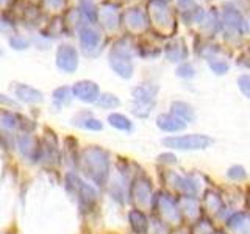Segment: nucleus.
<instances>
[{
	"label": "nucleus",
	"mask_w": 250,
	"mask_h": 234,
	"mask_svg": "<svg viewBox=\"0 0 250 234\" xmlns=\"http://www.w3.org/2000/svg\"><path fill=\"white\" fill-rule=\"evenodd\" d=\"M161 189L177 195H191V197H202L209 184V179L197 170L180 172L175 169H161Z\"/></svg>",
	"instance_id": "obj_1"
},
{
	"label": "nucleus",
	"mask_w": 250,
	"mask_h": 234,
	"mask_svg": "<svg viewBox=\"0 0 250 234\" xmlns=\"http://www.w3.org/2000/svg\"><path fill=\"white\" fill-rule=\"evenodd\" d=\"M78 166L82 172L96 187H106L111 176V158L109 152L99 145L86 147L78 155Z\"/></svg>",
	"instance_id": "obj_2"
},
{
	"label": "nucleus",
	"mask_w": 250,
	"mask_h": 234,
	"mask_svg": "<svg viewBox=\"0 0 250 234\" xmlns=\"http://www.w3.org/2000/svg\"><path fill=\"white\" fill-rule=\"evenodd\" d=\"M214 137L205 133H180V135L164 136L161 139V145L166 150L175 153H192V152H205L214 145Z\"/></svg>",
	"instance_id": "obj_3"
},
{
	"label": "nucleus",
	"mask_w": 250,
	"mask_h": 234,
	"mask_svg": "<svg viewBox=\"0 0 250 234\" xmlns=\"http://www.w3.org/2000/svg\"><path fill=\"white\" fill-rule=\"evenodd\" d=\"M150 215L158 218L163 223L169 225L172 230L183 225L182 214H180L178 208V197L164 189H158L155 192Z\"/></svg>",
	"instance_id": "obj_4"
},
{
	"label": "nucleus",
	"mask_w": 250,
	"mask_h": 234,
	"mask_svg": "<svg viewBox=\"0 0 250 234\" xmlns=\"http://www.w3.org/2000/svg\"><path fill=\"white\" fill-rule=\"evenodd\" d=\"M160 86L155 83H139L131 88L130 111L136 119H148L156 106Z\"/></svg>",
	"instance_id": "obj_5"
},
{
	"label": "nucleus",
	"mask_w": 250,
	"mask_h": 234,
	"mask_svg": "<svg viewBox=\"0 0 250 234\" xmlns=\"http://www.w3.org/2000/svg\"><path fill=\"white\" fill-rule=\"evenodd\" d=\"M156 189L153 187V181L144 170H138L130 183L128 203L131 208H136L146 213H150Z\"/></svg>",
	"instance_id": "obj_6"
},
{
	"label": "nucleus",
	"mask_w": 250,
	"mask_h": 234,
	"mask_svg": "<svg viewBox=\"0 0 250 234\" xmlns=\"http://www.w3.org/2000/svg\"><path fill=\"white\" fill-rule=\"evenodd\" d=\"M108 64L113 72L124 80H130L133 77L135 62H133V47L128 39L122 38L113 44L108 53Z\"/></svg>",
	"instance_id": "obj_7"
},
{
	"label": "nucleus",
	"mask_w": 250,
	"mask_h": 234,
	"mask_svg": "<svg viewBox=\"0 0 250 234\" xmlns=\"http://www.w3.org/2000/svg\"><path fill=\"white\" fill-rule=\"evenodd\" d=\"M66 187L67 191L77 198V203L83 213H89L96 208L99 201V192L97 187L92 183L86 181L75 172H69L66 175Z\"/></svg>",
	"instance_id": "obj_8"
},
{
	"label": "nucleus",
	"mask_w": 250,
	"mask_h": 234,
	"mask_svg": "<svg viewBox=\"0 0 250 234\" xmlns=\"http://www.w3.org/2000/svg\"><path fill=\"white\" fill-rule=\"evenodd\" d=\"M200 200H202L203 215L208 217L209 220H213L219 228H221V225L224 223L227 215L230 214V209L225 203L222 191L217 189V187L209 186L208 189L203 192Z\"/></svg>",
	"instance_id": "obj_9"
},
{
	"label": "nucleus",
	"mask_w": 250,
	"mask_h": 234,
	"mask_svg": "<svg viewBox=\"0 0 250 234\" xmlns=\"http://www.w3.org/2000/svg\"><path fill=\"white\" fill-rule=\"evenodd\" d=\"M77 38H78V47H80V52L83 55L91 58L100 55L102 45H104V35L97 28V25L86 22L77 31Z\"/></svg>",
	"instance_id": "obj_10"
},
{
	"label": "nucleus",
	"mask_w": 250,
	"mask_h": 234,
	"mask_svg": "<svg viewBox=\"0 0 250 234\" xmlns=\"http://www.w3.org/2000/svg\"><path fill=\"white\" fill-rule=\"evenodd\" d=\"M55 66L62 74H75L80 66V52L70 42H60L55 50Z\"/></svg>",
	"instance_id": "obj_11"
},
{
	"label": "nucleus",
	"mask_w": 250,
	"mask_h": 234,
	"mask_svg": "<svg viewBox=\"0 0 250 234\" xmlns=\"http://www.w3.org/2000/svg\"><path fill=\"white\" fill-rule=\"evenodd\" d=\"M221 228L227 234H250V209L242 208L231 211Z\"/></svg>",
	"instance_id": "obj_12"
},
{
	"label": "nucleus",
	"mask_w": 250,
	"mask_h": 234,
	"mask_svg": "<svg viewBox=\"0 0 250 234\" xmlns=\"http://www.w3.org/2000/svg\"><path fill=\"white\" fill-rule=\"evenodd\" d=\"M178 208L182 214L183 225L191 226L197 220H200L203 215L202 200L199 197H191V195H180L178 197Z\"/></svg>",
	"instance_id": "obj_13"
},
{
	"label": "nucleus",
	"mask_w": 250,
	"mask_h": 234,
	"mask_svg": "<svg viewBox=\"0 0 250 234\" xmlns=\"http://www.w3.org/2000/svg\"><path fill=\"white\" fill-rule=\"evenodd\" d=\"M31 120H27L25 117L14 111L8 109H0V131L2 133H31L33 127H28Z\"/></svg>",
	"instance_id": "obj_14"
},
{
	"label": "nucleus",
	"mask_w": 250,
	"mask_h": 234,
	"mask_svg": "<svg viewBox=\"0 0 250 234\" xmlns=\"http://www.w3.org/2000/svg\"><path fill=\"white\" fill-rule=\"evenodd\" d=\"M70 88H72L74 98L83 101L86 105H96L102 94L99 84L92 80H80L74 83Z\"/></svg>",
	"instance_id": "obj_15"
},
{
	"label": "nucleus",
	"mask_w": 250,
	"mask_h": 234,
	"mask_svg": "<svg viewBox=\"0 0 250 234\" xmlns=\"http://www.w3.org/2000/svg\"><path fill=\"white\" fill-rule=\"evenodd\" d=\"M148 18L160 28H169L172 23V13L166 0H150L148 2Z\"/></svg>",
	"instance_id": "obj_16"
},
{
	"label": "nucleus",
	"mask_w": 250,
	"mask_h": 234,
	"mask_svg": "<svg viewBox=\"0 0 250 234\" xmlns=\"http://www.w3.org/2000/svg\"><path fill=\"white\" fill-rule=\"evenodd\" d=\"M155 125L156 128L160 131L166 133V136H170V135H180V133H185L188 130V125L186 122H183L182 119H178L177 116H174L172 113H160L156 116L155 119Z\"/></svg>",
	"instance_id": "obj_17"
},
{
	"label": "nucleus",
	"mask_w": 250,
	"mask_h": 234,
	"mask_svg": "<svg viewBox=\"0 0 250 234\" xmlns=\"http://www.w3.org/2000/svg\"><path fill=\"white\" fill-rule=\"evenodd\" d=\"M11 92L16 101L19 100L25 105H38L44 101V94L39 89L33 88V86L25 84V83H13Z\"/></svg>",
	"instance_id": "obj_18"
},
{
	"label": "nucleus",
	"mask_w": 250,
	"mask_h": 234,
	"mask_svg": "<svg viewBox=\"0 0 250 234\" xmlns=\"http://www.w3.org/2000/svg\"><path fill=\"white\" fill-rule=\"evenodd\" d=\"M14 140L19 153L27 161L30 159L31 162H35L39 159V140L31 133H19Z\"/></svg>",
	"instance_id": "obj_19"
},
{
	"label": "nucleus",
	"mask_w": 250,
	"mask_h": 234,
	"mask_svg": "<svg viewBox=\"0 0 250 234\" xmlns=\"http://www.w3.org/2000/svg\"><path fill=\"white\" fill-rule=\"evenodd\" d=\"M97 23H100V27L104 28L108 33H113L117 28L121 27V14L117 11L116 5L105 3L99 6V19Z\"/></svg>",
	"instance_id": "obj_20"
},
{
	"label": "nucleus",
	"mask_w": 250,
	"mask_h": 234,
	"mask_svg": "<svg viewBox=\"0 0 250 234\" xmlns=\"http://www.w3.org/2000/svg\"><path fill=\"white\" fill-rule=\"evenodd\" d=\"M60 158L61 156H60L55 133H49V135H45L41 140H39V159L49 162V164H58Z\"/></svg>",
	"instance_id": "obj_21"
},
{
	"label": "nucleus",
	"mask_w": 250,
	"mask_h": 234,
	"mask_svg": "<svg viewBox=\"0 0 250 234\" xmlns=\"http://www.w3.org/2000/svg\"><path fill=\"white\" fill-rule=\"evenodd\" d=\"M70 125H74V127L80 128V130L94 131V133L104 130V122H102L99 117L94 116L89 109H82V111H78L72 119H70Z\"/></svg>",
	"instance_id": "obj_22"
},
{
	"label": "nucleus",
	"mask_w": 250,
	"mask_h": 234,
	"mask_svg": "<svg viewBox=\"0 0 250 234\" xmlns=\"http://www.w3.org/2000/svg\"><path fill=\"white\" fill-rule=\"evenodd\" d=\"M127 220L133 234H148L150 228V215L146 211L131 208L127 214Z\"/></svg>",
	"instance_id": "obj_23"
},
{
	"label": "nucleus",
	"mask_w": 250,
	"mask_h": 234,
	"mask_svg": "<svg viewBox=\"0 0 250 234\" xmlns=\"http://www.w3.org/2000/svg\"><path fill=\"white\" fill-rule=\"evenodd\" d=\"M169 113L177 116L178 119H182L188 125L194 123L197 120V113H195V108L189 103V101L185 100H174L169 105Z\"/></svg>",
	"instance_id": "obj_24"
},
{
	"label": "nucleus",
	"mask_w": 250,
	"mask_h": 234,
	"mask_svg": "<svg viewBox=\"0 0 250 234\" xmlns=\"http://www.w3.org/2000/svg\"><path fill=\"white\" fill-rule=\"evenodd\" d=\"M124 22L130 31H143L147 27V14L141 8H130L124 14Z\"/></svg>",
	"instance_id": "obj_25"
},
{
	"label": "nucleus",
	"mask_w": 250,
	"mask_h": 234,
	"mask_svg": "<svg viewBox=\"0 0 250 234\" xmlns=\"http://www.w3.org/2000/svg\"><path fill=\"white\" fill-rule=\"evenodd\" d=\"M224 23L225 27L231 30V31H238V33H242V31H247V23L242 18V14L233 6H225L224 10Z\"/></svg>",
	"instance_id": "obj_26"
},
{
	"label": "nucleus",
	"mask_w": 250,
	"mask_h": 234,
	"mask_svg": "<svg viewBox=\"0 0 250 234\" xmlns=\"http://www.w3.org/2000/svg\"><path fill=\"white\" fill-rule=\"evenodd\" d=\"M106 122L111 128H114L116 131H121V133H130L135 131V123L130 119L128 116H125L122 113H117V111H113L109 113L108 117H106Z\"/></svg>",
	"instance_id": "obj_27"
},
{
	"label": "nucleus",
	"mask_w": 250,
	"mask_h": 234,
	"mask_svg": "<svg viewBox=\"0 0 250 234\" xmlns=\"http://www.w3.org/2000/svg\"><path fill=\"white\" fill-rule=\"evenodd\" d=\"M164 55H166L167 61L175 62V64H180V62L186 61L188 58V49L183 41L180 39H175V41H170L166 49H164Z\"/></svg>",
	"instance_id": "obj_28"
},
{
	"label": "nucleus",
	"mask_w": 250,
	"mask_h": 234,
	"mask_svg": "<svg viewBox=\"0 0 250 234\" xmlns=\"http://www.w3.org/2000/svg\"><path fill=\"white\" fill-rule=\"evenodd\" d=\"M205 58H207V62H208V66H209V69H211V72H213L214 75L222 77V75H227V74H229V70H230V62L227 61L225 58H221V57H219L216 50H209V52L205 55Z\"/></svg>",
	"instance_id": "obj_29"
},
{
	"label": "nucleus",
	"mask_w": 250,
	"mask_h": 234,
	"mask_svg": "<svg viewBox=\"0 0 250 234\" xmlns=\"http://www.w3.org/2000/svg\"><path fill=\"white\" fill-rule=\"evenodd\" d=\"M225 179L230 184L242 186L244 183H247L249 172H247L246 166H242V164H238V162L231 164V166H229V167H227V170H225Z\"/></svg>",
	"instance_id": "obj_30"
},
{
	"label": "nucleus",
	"mask_w": 250,
	"mask_h": 234,
	"mask_svg": "<svg viewBox=\"0 0 250 234\" xmlns=\"http://www.w3.org/2000/svg\"><path fill=\"white\" fill-rule=\"evenodd\" d=\"M78 11L83 16V19L88 23H94L97 25L99 19V6L94 3V0H78Z\"/></svg>",
	"instance_id": "obj_31"
},
{
	"label": "nucleus",
	"mask_w": 250,
	"mask_h": 234,
	"mask_svg": "<svg viewBox=\"0 0 250 234\" xmlns=\"http://www.w3.org/2000/svg\"><path fill=\"white\" fill-rule=\"evenodd\" d=\"M52 100H53V103L57 105V108L69 106L74 100L72 88H70V86H66V84L55 88L52 92Z\"/></svg>",
	"instance_id": "obj_32"
},
{
	"label": "nucleus",
	"mask_w": 250,
	"mask_h": 234,
	"mask_svg": "<svg viewBox=\"0 0 250 234\" xmlns=\"http://www.w3.org/2000/svg\"><path fill=\"white\" fill-rule=\"evenodd\" d=\"M39 6L44 14L60 16L69 8V0H39Z\"/></svg>",
	"instance_id": "obj_33"
},
{
	"label": "nucleus",
	"mask_w": 250,
	"mask_h": 234,
	"mask_svg": "<svg viewBox=\"0 0 250 234\" xmlns=\"http://www.w3.org/2000/svg\"><path fill=\"white\" fill-rule=\"evenodd\" d=\"M183 6V19L188 22V23H192V22H200L202 18H203V11L202 8L195 5L192 0H183L182 3H180Z\"/></svg>",
	"instance_id": "obj_34"
},
{
	"label": "nucleus",
	"mask_w": 250,
	"mask_h": 234,
	"mask_svg": "<svg viewBox=\"0 0 250 234\" xmlns=\"http://www.w3.org/2000/svg\"><path fill=\"white\" fill-rule=\"evenodd\" d=\"M96 105L100 109H105V111H111L113 113L114 109H117V108L122 105V101L113 92H102Z\"/></svg>",
	"instance_id": "obj_35"
},
{
	"label": "nucleus",
	"mask_w": 250,
	"mask_h": 234,
	"mask_svg": "<svg viewBox=\"0 0 250 234\" xmlns=\"http://www.w3.org/2000/svg\"><path fill=\"white\" fill-rule=\"evenodd\" d=\"M217 230H219V226L213 220H209L208 217H202L200 220H197L189 226L191 234H214Z\"/></svg>",
	"instance_id": "obj_36"
},
{
	"label": "nucleus",
	"mask_w": 250,
	"mask_h": 234,
	"mask_svg": "<svg viewBox=\"0 0 250 234\" xmlns=\"http://www.w3.org/2000/svg\"><path fill=\"white\" fill-rule=\"evenodd\" d=\"M8 45L16 52H23L31 47V38H28L25 35H21L16 31V33L8 36Z\"/></svg>",
	"instance_id": "obj_37"
},
{
	"label": "nucleus",
	"mask_w": 250,
	"mask_h": 234,
	"mask_svg": "<svg viewBox=\"0 0 250 234\" xmlns=\"http://www.w3.org/2000/svg\"><path fill=\"white\" fill-rule=\"evenodd\" d=\"M156 164H158L161 169H175L180 164L178 155L172 150H164L156 156Z\"/></svg>",
	"instance_id": "obj_38"
},
{
	"label": "nucleus",
	"mask_w": 250,
	"mask_h": 234,
	"mask_svg": "<svg viewBox=\"0 0 250 234\" xmlns=\"http://www.w3.org/2000/svg\"><path fill=\"white\" fill-rule=\"evenodd\" d=\"M175 74L178 78H182V80H192L195 74H197V69H195L189 61H183L178 64Z\"/></svg>",
	"instance_id": "obj_39"
},
{
	"label": "nucleus",
	"mask_w": 250,
	"mask_h": 234,
	"mask_svg": "<svg viewBox=\"0 0 250 234\" xmlns=\"http://www.w3.org/2000/svg\"><path fill=\"white\" fill-rule=\"evenodd\" d=\"M148 234H172V228L169 225L163 223L158 218L150 215V228H148Z\"/></svg>",
	"instance_id": "obj_40"
},
{
	"label": "nucleus",
	"mask_w": 250,
	"mask_h": 234,
	"mask_svg": "<svg viewBox=\"0 0 250 234\" xmlns=\"http://www.w3.org/2000/svg\"><path fill=\"white\" fill-rule=\"evenodd\" d=\"M236 84H238V89L241 91L242 96L250 100V74H242V75H239Z\"/></svg>",
	"instance_id": "obj_41"
},
{
	"label": "nucleus",
	"mask_w": 250,
	"mask_h": 234,
	"mask_svg": "<svg viewBox=\"0 0 250 234\" xmlns=\"http://www.w3.org/2000/svg\"><path fill=\"white\" fill-rule=\"evenodd\" d=\"M0 105H5L8 108H19L18 101H16L14 98H11V97L5 96V94H2V92H0Z\"/></svg>",
	"instance_id": "obj_42"
},
{
	"label": "nucleus",
	"mask_w": 250,
	"mask_h": 234,
	"mask_svg": "<svg viewBox=\"0 0 250 234\" xmlns=\"http://www.w3.org/2000/svg\"><path fill=\"white\" fill-rule=\"evenodd\" d=\"M172 234H191V233H189V226H188V225L178 226V228H174V230H172Z\"/></svg>",
	"instance_id": "obj_43"
},
{
	"label": "nucleus",
	"mask_w": 250,
	"mask_h": 234,
	"mask_svg": "<svg viewBox=\"0 0 250 234\" xmlns=\"http://www.w3.org/2000/svg\"><path fill=\"white\" fill-rule=\"evenodd\" d=\"M11 2H13V0H0V10H3V8L6 10V8L10 6Z\"/></svg>",
	"instance_id": "obj_44"
},
{
	"label": "nucleus",
	"mask_w": 250,
	"mask_h": 234,
	"mask_svg": "<svg viewBox=\"0 0 250 234\" xmlns=\"http://www.w3.org/2000/svg\"><path fill=\"white\" fill-rule=\"evenodd\" d=\"M246 208L250 209V191H246Z\"/></svg>",
	"instance_id": "obj_45"
},
{
	"label": "nucleus",
	"mask_w": 250,
	"mask_h": 234,
	"mask_svg": "<svg viewBox=\"0 0 250 234\" xmlns=\"http://www.w3.org/2000/svg\"><path fill=\"white\" fill-rule=\"evenodd\" d=\"M214 234H227V233H225V231H224L222 228H219V230H217V231H216Z\"/></svg>",
	"instance_id": "obj_46"
},
{
	"label": "nucleus",
	"mask_w": 250,
	"mask_h": 234,
	"mask_svg": "<svg viewBox=\"0 0 250 234\" xmlns=\"http://www.w3.org/2000/svg\"><path fill=\"white\" fill-rule=\"evenodd\" d=\"M3 57V50H2V47H0V58Z\"/></svg>",
	"instance_id": "obj_47"
}]
</instances>
